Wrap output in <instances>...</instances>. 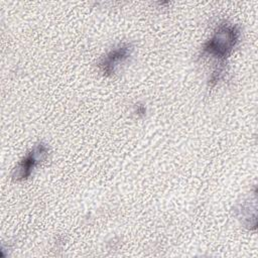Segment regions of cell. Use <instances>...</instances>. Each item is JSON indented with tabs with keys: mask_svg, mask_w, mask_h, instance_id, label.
I'll list each match as a JSON object with an SVG mask.
<instances>
[{
	"mask_svg": "<svg viewBox=\"0 0 258 258\" xmlns=\"http://www.w3.org/2000/svg\"><path fill=\"white\" fill-rule=\"evenodd\" d=\"M240 39L238 26L229 23H222L215 30L213 36L204 44L203 56H212L220 61V67H225V59L233 51Z\"/></svg>",
	"mask_w": 258,
	"mask_h": 258,
	"instance_id": "1",
	"label": "cell"
},
{
	"mask_svg": "<svg viewBox=\"0 0 258 258\" xmlns=\"http://www.w3.org/2000/svg\"><path fill=\"white\" fill-rule=\"evenodd\" d=\"M49 149L46 144L38 143L36 144L25 157L17 164L12 172V178L16 181L24 180L28 178L32 170L41 162H43L48 156Z\"/></svg>",
	"mask_w": 258,
	"mask_h": 258,
	"instance_id": "2",
	"label": "cell"
},
{
	"mask_svg": "<svg viewBox=\"0 0 258 258\" xmlns=\"http://www.w3.org/2000/svg\"><path fill=\"white\" fill-rule=\"evenodd\" d=\"M132 50L133 48L129 43H122L116 46L100 60V71L103 73L104 76H112L115 73V70L119 66V63L123 62L130 56Z\"/></svg>",
	"mask_w": 258,
	"mask_h": 258,
	"instance_id": "3",
	"label": "cell"
}]
</instances>
